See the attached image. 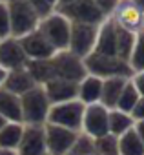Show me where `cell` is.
I'll list each match as a JSON object with an SVG mask.
<instances>
[{
	"label": "cell",
	"instance_id": "1",
	"mask_svg": "<svg viewBox=\"0 0 144 155\" xmlns=\"http://www.w3.org/2000/svg\"><path fill=\"white\" fill-rule=\"evenodd\" d=\"M86 71L90 75H95L99 79H111V77H124V79H131V68L128 60H122L119 57H106V55H97L91 53L84 58Z\"/></svg>",
	"mask_w": 144,
	"mask_h": 155
},
{
	"label": "cell",
	"instance_id": "2",
	"mask_svg": "<svg viewBox=\"0 0 144 155\" xmlns=\"http://www.w3.org/2000/svg\"><path fill=\"white\" fill-rule=\"evenodd\" d=\"M22 122L24 124H46L51 102L42 86H35L20 97Z\"/></svg>",
	"mask_w": 144,
	"mask_h": 155
},
{
	"label": "cell",
	"instance_id": "3",
	"mask_svg": "<svg viewBox=\"0 0 144 155\" xmlns=\"http://www.w3.org/2000/svg\"><path fill=\"white\" fill-rule=\"evenodd\" d=\"M8 11L11 22V37L22 38L24 35L35 31L38 28L40 17L26 0H8Z\"/></svg>",
	"mask_w": 144,
	"mask_h": 155
},
{
	"label": "cell",
	"instance_id": "4",
	"mask_svg": "<svg viewBox=\"0 0 144 155\" xmlns=\"http://www.w3.org/2000/svg\"><path fill=\"white\" fill-rule=\"evenodd\" d=\"M46 40L53 46L55 51H64L69 46V31H71V22L60 15L58 11L49 13L47 17L40 18L38 28H37Z\"/></svg>",
	"mask_w": 144,
	"mask_h": 155
},
{
	"label": "cell",
	"instance_id": "5",
	"mask_svg": "<svg viewBox=\"0 0 144 155\" xmlns=\"http://www.w3.org/2000/svg\"><path fill=\"white\" fill-rule=\"evenodd\" d=\"M84 108H86V106H84L79 99L67 101V102H58V104H51L46 122L79 133V131L82 130Z\"/></svg>",
	"mask_w": 144,
	"mask_h": 155
},
{
	"label": "cell",
	"instance_id": "6",
	"mask_svg": "<svg viewBox=\"0 0 144 155\" xmlns=\"http://www.w3.org/2000/svg\"><path fill=\"white\" fill-rule=\"evenodd\" d=\"M51 66H53V75L55 79H64L69 82H80L88 75L84 60L77 55H73L69 49L57 51L51 57Z\"/></svg>",
	"mask_w": 144,
	"mask_h": 155
},
{
	"label": "cell",
	"instance_id": "7",
	"mask_svg": "<svg viewBox=\"0 0 144 155\" xmlns=\"http://www.w3.org/2000/svg\"><path fill=\"white\" fill-rule=\"evenodd\" d=\"M55 11L64 15L69 22H80V24H93L100 26L108 17L102 15V11L93 4V0H77V2H69L57 6Z\"/></svg>",
	"mask_w": 144,
	"mask_h": 155
},
{
	"label": "cell",
	"instance_id": "8",
	"mask_svg": "<svg viewBox=\"0 0 144 155\" xmlns=\"http://www.w3.org/2000/svg\"><path fill=\"white\" fill-rule=\"evenodd\" d=\"M97 31L99 26L93 24H80V22H71V31H69V46L67 49L80 57L82 60L93 53L95 40H97Z\"/></svg>",
	"mask_w": 144,
	"mask_h": 155
},
{
	"label": "cell",
	"instance_id": "9",
	"mask_svg": "<svg viewBox=\"0 0 144 155\" xmlns=\"http://www.w3.org/2000/svg\"><path fill=\"white\" fill-rule=\"evenodd\" d=\"M119 28L131 31V33H139L140 29H144V11H140L133 0H119V4L115 8V11L110 17Z\"/></svg>",
	"mask_w": 144,
	"mask_h": 155
},
{
	"label": "cell",
	"instance_id": "10",
	"mask_svg": "<svg viewBox=\"0 0 144 155\" xmlns=\"http://www.w3.org/2000/svg\"><path fill=\"white\" fill-rule=\"evenodd\" d=\"M108 117H110V110L104 108L100 102L97 104H90L84 108V117H82V130L86 135L99 139L102 135H108Z\"/></svg>",
	"mask_w": 144,
	"mask_h": 155
},
{
	"label": "cell",
	"instance_id": "11",
	"mask_svg": "<svg viewBox=\"0 0 144 155\" xmlns=\"http://www.w3.org/2000/svg\"><path fill=\"white\" fill-rule=\"evenodd\" d=\"M44 131H46V148L49 155H67L79 135L77 131H71L49 122L44 124Z\"/></svg>",
	"mask_w": 144,
	"mask_h": 155
},
{
	"label": "cell",
	"instance_id": "12",
	"mask_svg": "<svg viewBox=\"0 0 144 155\" xmlns=\"http://www.w3.org/2000/svg\"><path fill=\"white\" fill-rule=\"evenodd\" d=\"M28 57L22 49V44L15 37H8L0 40V68L6 71L22 69L28 66Z\"/></svg>",
	"mask_w": 144,
	"mask_h": 155
},
{
	"label": "cell",
	"instance_id": "13",
	"mask_svg": "<svg viewBox=\"0 0 144 155\" xmlns=\"http://www.w3.org/2000/svg\"><path fill=\"white\" fill-rule=\"evenodd\" d=\"M18 155H46V131L44 124H24L22 140L17 148Z\"/></svg>",
	"mask_w": 144,
	"mask_h": 155
},
{
	"label": "cell",
	"instance_id": "14",
	"mask_svg": "<svg viewBox=\"0 0 144 155\" xmlns=\"http://www.w3.org/2000/svg\"><path fill=\"white\" fill-rule=\"evenodd\" d=\"M22 44V49L26 53V57L29 60H42V58H51L57 51L53 49V46L46 40V37L35 29L28 35H24L22 38H18Z\"/></svg>",
	"mask_w": 144,
	"mask_h": 155
},
{
	"label": "cell",
	"instance_id": "15",
	"mask_svg": "<svg viewBox=\"0 0 144 155\" xmlns=\"http://www.w3.org/2000/svg\"><path fill=\"white\" fill-rule=\"evenodd\" d=\"M93 53L106 55V57H117V26L110 17L99 26Z\"/></svg>",
	"mask_w": 144,
	"mask_h": 155
},
{
	"label": "cell",
	"instance_id": "16",
	"mask_svg": "<svg viewBox=\"0 0 144 155\" xmlns=\"http://www.w3.org/2000/svg\"><path fill=\"white\" fill-rule=\"evenodd\" d=\"M77 82H69L64 79H53L49 82H46L42 88L49 99L51 104H58V102H67V101H75L77 99Z\"/></svg>",
	"mask_w": 144,
	"mask_h": 155
},
{
	"label": "cell",
	"instance_id": "17",
	"mask_svg": "<svg viewBox=\"0 0 144 155\" xmlns=\"http://www.w3.org/2000/svg\"><path fill=\"white\" fill-rule=\"evenodd\" d=\"M35 86H38V84L33 81V77L29 75V71L26 68L8 71L6 73V79L2 82V88L8 90V91H11V93H15L17 97H22L24 93H28Z\"/></svg>",
	"mask_w": 144,
	"mask_h": 155
},
{
	"label": "cell",
	"instance_id": "18",
	"mask_svg": "<svg viewBox=\"0 0 144 155\" xmlns=\"http://www.w3.org/2000/svg\"><path fill=\"white\" fill-rule=\"evenodd\" d=\"M102 79L95 75H86L84 79L79 82L77 86V99L84 104V106H90V104H97L100 102V93H102Z\"/></svg>",
	"mask_w": 144,
	"mask_h": 155
},
{
	"label": "cell",
	"instance_id": "19",
	"mask_svg": "<svg viewBox=\"0 0 144 155\" xmlns=\"http://www.w3.org/2000/svg\"><path fill=\"white\" fill-rule=\"evenodd\" d=\"M0 115H2L8 122H22L20 97H17L15 93L4 90L2 86H0Z\"/></svg>",
	"mask_w": 144,
	"mask_h": 155
},
{
	"label": "cell",
	"instance_id": "20",
	"mask_svg": "<svg viewBox=\"0 0 144 155\" xmlns=\"http://www.w3.org/2000/svg\"><path fill=\"white\" fill-rule=\"evenodd\" d=\"M128 79L124 77H111V79H104L102 82V93H100V104L108 110H115L117 101L120 97V91Z\"/></svg>",
	"mask_w": 144,
	"mask_h": 155
},
{
	"label": "cell",
	"instance_id": "21",
	"mask_svg": "<svg viewBox=\"0 0 144 155\" xmlns=\"http://www.w3.org/2000/svg\"><path fill=\"white\" fill-rule=\"evenodd\" d=\"M26 69L29 71V75L33 77V81L38 86H44L46 82L53 81V66H51V58H42V60H28Z\"/></svg>",
	"mask_w": 144,
	"mask_h": 155
},
{
	"label": "cell",
	"instance_id": "22",
	"mask_svg": "<svg viewBox=\"0 0 144 155\" xmlns=\"http://www.w3.org/2000/svg\"><path fill=\"white\" fill-rule=\"evenodd\" d=\"M24 133V124L22 122H6L0 128V148L8 150H17Z\"/></svg>",
	"mask_w": 144,
	"mask_h": 155
},
{
	"label": "cell",
	"instance_id": "23",
	"mask_svg": "<svg viewBox=\"0 0 144 155\" xmlns=\"http://www.w3.org/2000/svg\"><path fill=\"white\" fill-rule=\"evenodd\" d=\"M135 124V120L131 119L129 113H124L120 110H110V117H108V130L111 135L120 137L122 133H126L128 130H131Z\"/></svg>",
	"mask_w": 144,
	"mask_h": 155
},
{
	"label": "cell",
	"instance_id": "24",
	"mask_svg": "<svg viewBox=\"0 0 144 155\" xmlns=\"http://www.w3.org/2000/svg\"><path fill=\"white\" fill-rule=\"evenodd\" d=\"M117 139H119V155H144V144L140 142L133 128Z\"/></svg>",
	"mask_w": 144,
	"mask_h": 155
},
{
	"label": "cell",
	"instance_id": "25",
	"mask_svg": "<svg viewBox=\"0 0 144 155\" xmlns=\"http://www.w3.org/2000/svg\"><path fill=\"white\" fill-rule=\"evenodd\" d=\"M139 99H140V95H139L137 88L133 86L131 79H128V82L124 84V88H122V91H120V97H119V101H117L115 110H120V111H124V113H131V110L135 108V104L139 102Z\"/></svg>",
	"mask_w": 144,
	"mask_h": 155
},
{
	"label": "cell",
	"instance_id": "26",
	"mask_svg": "<svg viewBox=\"0 0 144 155\" xmlns=\"http://www.w3.org/2000/svg\"><path fill=\"white\" fill-rule=\"evenodd\" d=\"M128 64H129L133 73L144 71V29H140L135 35V44H133V49H131Z\"/></svg>",
	"mask_w": 144,
	"mask_h": 155
},
{
	"label": "cell",
	"instance_id": "27",
	"mask_svg": "<svg viewBox=\"0 0 144 155\" xmlns=\"http://www.w3.org/2000/svg\"><path fill=\"white\" fill-rule=\"evenodd\" d=\"M133 44H135V33L126 31V29L117 26V57L122 60H129Z\"/></svg>",
	"mask_w": 144,
	"mask_h": 155
},
{
	"label": "cell",
	"instance_id": "28",
	"mask_svg": "<svg viewBox=\"0 0 144 155\" xmlns=\"http://www.w3.org/2000/svg\"><path fill=\"white\" fill-rule=\"evenodd\" d=\"M67 155H97V148H95V139L86 135L84 131H79L73 146H71Z\"/></svg>",
	"mask_w": 144,
	"mask_h": 155
},
{
	"label": "cell",
	"instance_id": "29",
	"mask_svg": "<svg viewBox=\"0 0 144 155\" xmlns=\"http://www.w3.org/2000/svg\"><path fill=\"white\" fill-rule=\"evenodd\" d=\"M97 155H119V139L111 133L95 139Z\"/></svg>",
	"mask_w": 144,
	"mask_h": 155
},
{
	"label": "cell",
	"instance_id": "30",
	"mask_svg": "<svg viewBox=\"0 0 144 155\" xmlns=\"http://www.w3.org/2000/svg\"><path fill=\"white\" fill-rule=\"evenodd\" d=\"M11 37V22H9V11L8 4L0 0V40Z\"/></svg>",
	"mask_w": 144,
	"mask_h": 155
},
{
	"label": "cell",
	"instance_id": "31",
	"mask_svg": "<svg viewBox=\"0 0 144 155\" xmlns=\"http://www.w3.org/2000/svg\"><path fill=\"white\" fill-rule=\"evenodd\" d=\"M26 2L37 11V15L40 17V18H44V17H47L49 13H53L55 11V8L47 2V0H26Z\"/></svg>",
	"mask_w": 144,
	"mask_h": 155
},
{
	"label": "cell",
	"instance_id": "32",
	"mask_svg": "<svg viewBox=\"0 0 144 155\" xmlns=\"http://www.w3.org/2000/svg\"><path fill=\"white\" fill-rule=\"evenodd\" d=\"M93 4L102 11L104 17H111V13L115 11V8L119 4V0H93Z\"/></svg>",
	"mask_w": 144,
	"mask_h": 155
},
{
	"label": "cell",
	"instance_id": "33",
	"mask_svg": "<svg viewBox=\"0 0 144 155\" xmlns=\"http://www.w3.org/2000/svg\"><path fill=\"white\" fill-rule=\"evenodd\" d=\"M131 82H133V86L137 88L139 95L144 97V71H137V73H133V75H131Z\"/></svg>",
	"mask_w": 144,
	"mask_h": 155
},
{
	"label": "cell",
	"instance_id": "34",
	"mask_svg": "<svg viewBox=\"0 0 144 155\" xmlns=\"http://www.w3.org/2000/svg\"><path fill=\"white\" fill-rule=\"evenodd\" d=\"M131 119L137 122V120H144V97H140L139 99V102L135 104V108L131 110Z\"/></svg>",
	"mask_w": 144,
	"mask_h": 155
},
{
	"label": "cell",
	"instance_id": "35",
	"mask_svg": "<svg viewBox=\"0 0 144 155\" xmlns=\"http://www.w3.org/2000/svg\"><path fill=\"white\" fill-rule=\"evenodd\" d=\"M133 130H135V133L139 135L140 142L144 144V120H137V122L133 124Z\"/></svg>",
	"mask_w": 144,
	"mask_h": 155
},
{
	"label": "cell",
	"instance_id": "36",
	"mask_svg": "<svg viewBox=\"0 0 144 155\" xmlns=\"http://www.w3.org/2000/svg\"><path fill=\"white\" fill-rule=\"evenodd\" d=\"M0 155H18L17 150H8V148H0Z\"/></svg>",
	"mask_w": 144,
	"mask_h": 155
},
{
	"label": "cell",
	"instance_id": "37",
	"mask_svg": "<svg viewBox=\"0 0 144 155\" xmlns=\"http://www.w3.org/2000/svg\"><path fill=\"white\" fill-rule=\"evenodd\" d=\"M133 2H135V6H137L140 11H144V0H133Z\"/></svg>",
	"mask_w": 144,
	"mask_h": 155
},
{
	"label": "cell",
	"instance_id": "38",
	"mask_svg": "<svg viewBox=\"0 0 144 155\" xmlns=\"http://www.w3.org/2000/svg\"><path fill=\"white\" fill-rule=\"evenodd\" d=\"M6 69H2V68H0V86H2V82H4V79H6Z\"/></svg>",
	"mask_w": 144,
	"mask_h": 155
},
{
	"label": "cell",
	"instance_id": "39",
	"mask_svg": "<svg viewBox=\"0 0 144 155\" xmlns=\"http://www.w3.org/2000/svg\"><path fill=\"white\" fill-rule=\"evenodd\" d=\"M69 2H77V0H58V4L57 6H62V4H69ZM55 6V8H57Z\"/></svg>",
	"mask_w": 144,
	"mask_h": 155
},
{
	"label": "cell",
	"instance_id": "40",
	"mask_svg": "<svg viewBox=\"0 0 144 155\" xmlns=\"http://www.w3.org/2000/svg\"><path fill=\"white\" fill-rule=\"evenodd\" d=\"M6 122H8V120H6V119H4V117H2V115H0V128H2V126H4V124H6Z\"/></svg>",
	"mask_w": 144,
	"mask_h": 155
},
{
	"label": "cell",
	"instance_id": "41",
	"mask_svg": "<svg viewBox=\"0 0 144 155\" xmlns=\"http://www.w3.org/2000/svg\"><path fill=\"white\" fill-rule=\"evenodd\" d=\"M47 2H49V4H51V6H53V8H55V6H57V4H58V0H47Z\"/></svg>",
	"mask_w": 144,
	"mask_h": 155
},
{
	"label": "cell",
	"instance_id": "42",
	"mask_svg": "<svg viewBox=\"0 0 144 155\" xmlns=\"http://www.w3.org/2000/svg\"><path fill=\"white\" fill-rule=\"evenodd\" d=\"M4 2H8V0H4Z\"/></svg>",
	"mask_w": 144,
	"mask_h": 155
},
{
	"label": "cell",
	"instance_id": "43",
	"mask_svg": "<svg viewBox=\"0 0 144 155\" xmlns=\"http://www.w3.org/2000/svg\"><path fill=\"white\" fill-rule=\"evenodd\" d=\"M46 155H49V153H46Z\"/></svg>",
	"mask_w": 144,
	"mask_h": 155
}]
</instances>
